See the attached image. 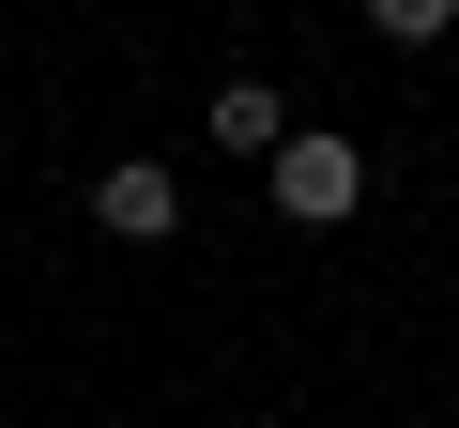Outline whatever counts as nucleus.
<instances>
[{
  "instance_id": "obj_1",
  "label": "nucleus",
  "mask_w": 459,
  "mask_h": 428,
  "mask_svg": "<svg viewBox=\"0 0 459 428\" xmlns=\"http://www.w3.org/2000/svg\"><path fill=\"white\" fill-rule=\"evenodd\" d=\"M352 199H368V153L322 138V123H291V138H276V214H291V230H337Z\"/></svg>"
},
{
  "instance_id": "obj_2",
  "label": "nucleus",
  "mask_w": 459,
  "mask_h": 428,
  "mask_svg": "<svg viewBox=\"0 0 459 428\" xmlns=\"http://www.w3.org/2000/svg\"><path fill=\"white\" fill-rule=\"evenodd\" d=\"M92 230H108V245H169V230H184V184H169L153 153L92 168Z\"/></svg>"
},
{
  "instance_id": "obj_3",
  "label": "nucleus",
  "mask_w": 459,
  "mask_h": 428,
  "mask_svg": "<svg viewBox=\"0 0 459 428\" xmlns=\"http://www.w3.org/2000/svg\"><path fill=\"white\" fill-rule=\"evenodd\" d=\"M276 138H291L276 77H230V92H214V153H276Z\"/></svg>"
},
{
  "instance_id": "obj_4",
  "label": "nucleus",
  "mask_w": 459,
  "mask_h": 428,
  "mask_svg": "<svg viewBox=\"0 0 459 428\" xmlns=\"http://www.w3.org/2000/svg\"><path fill=\"white\" fill-rule=\"evenodd\" d=\"M368 31H383V47H444V31H459V0H368Z\"/></svg>"
}]
</instances>
